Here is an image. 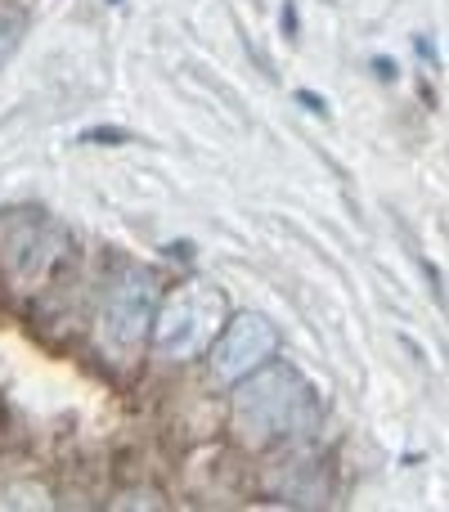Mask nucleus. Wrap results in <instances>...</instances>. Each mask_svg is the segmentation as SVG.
<instances>
[{"label": "nucleus", "mask_w": 449, "mask_h": 512, "mask_svg": "<svg viewBox=\"0 0 449 512\" xmlns=\"http://www.w3.org/2000/svg\"><path fill=\"white\" fill-rule=\"evenodd\" d=\"M229 423H234V436L247 450H270V445H279V441L315 432L319 400L297 369L270 360L234 382Z\"/></svg>", "instance_id": "1"}, {"label": "nucleus", "mask_w": 449, "mask_h": 512, "mask_svg": "<svg viewBox=\"0 0 449 512\" xmlns=\"http://www.w3.org/2000/svg\"><path fill=\"white\" fill-rule=\"evenodd\" d=\"M229 319V297L221 283L212 279H189L185 288H176L171 297L158 301L153 310V328L149 342L162 360H194L212 346V337L221 333V324Z\"/></svg>", "instance_id": "2"}, {"label": "nucleus", "mask_w": 449, "mask_h": 512, "mask_svg": "<svg viewBox=\"0 0 449 512\" xmlns=\"http://www.w3.org/2000/svg\"><path fill=\"white\" fill-rule=\"evenodd\" d=\"M158 301H162L158 274L135 270V265L117 274L104 292V306H99V342H104V351H117V355L140 351L149 342Z\"/></svg>", "instance_id": "3"}, {"label": "nucleus", "mask_w": 449, "mask_h": 512, "mask_svg": "<svg viewBox=\"0 0 449 512\" xmlns=\"http://www.w3.org/2000/svg\"><path fill=\"white\" fill-rule=\"evenodd\" d=\"M207 364H212V378L221 387H234L238 378H247L252 369L270 364L279 355V328L274 319L256 315V310H238L221 324V333L207 346Z\"/></svg>", "instance_id": "4"}, {"label": "nucleus", "mask_w": 449, "mask_h": 512, "mask_svg": "<svg viewBox=\"0 0 449 512\" xmlns=\"http://www.w3.org/2000/svg\"><path fill=\"white\" fill-rule=\"evenodd\" d=\"M63 256V239L54 230H45L41 221H18L14 225V239H9V270H14V279L23 283V288H32L36 279H45L50 274V265Z\"/></svg>", "instance_id": "5"}, {"label": "nucleus", "mask_w": 449, "mask_h": 512, "mask_svg": "<svg viewBox=\"0 0 449 512\" xmlns=\"http://www.w3.org/2000/svg\"><path fill=\"white\" fill-rule=\"evenodd\" d=\"M23 32H27V14H23V9H0V63L18 50Z\"/></svg>", "instance_id": "6"}, {"label": "nucleus", "mask_w": 449, "mask_h": 512, "mask_svg": "<svg viewBox=\"0 0 449 512\" xmlns=\"http://www.w3.org/2000/svg\"><path fill=\"white\" fill-rule=\"evenodd\" d=\"M135 504H140V495L117 499V508H135ZM144 504H149V508H162V499H158V495H144Z\"/></svg>", "instance_id": "7"}]
</instances>
